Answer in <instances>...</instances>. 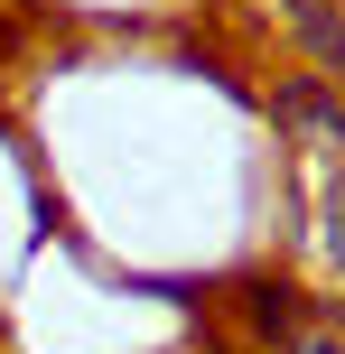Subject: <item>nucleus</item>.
<instances>
[{
    "label": "nucleus",
    "instance_id": "3",
    "mask_svg": "<svg viewBox=\"0 0 345 354\" xmlns=\"http://www.w3.org/2000/svg\"><path fill=\"white\" fill-rule=\"evenodd\" d=\"M280 354H345V308H317V317L299 326V336L280 345Z\"/></svg>",
    "mask_w": 345,
    "mask_h": 354
},
{
    "label": "nucleus",
    "instance_id": "2",
    "mask_svg": "<svg viewBox=\"0 0 345 354\" xmlns=\"http://www.w3.org/2000/svg\"><path fill=\"white\" fill-rule=\"evenodd\" d=\"M317 243H327V270L345 280V159H327V187H317Z\"/></svg>",
    "mask_w": 345,
    "mask_h": 354
},
{
    "label": "nucleus",
    "instance_id": "1",
    "mask_svg": "<svg viewBox=\"0 0 345 354\" xmlns=\"http://www.w3.org/2000/svg\"><path fill=\"white\" fill-rule=\"evenodd\" d=\"M280 19H290V37L308 47V75L345 84V0H280Z\"/></svg>",
    "mask_w": 345,
    "mask_h": 354
}]
</instances>
